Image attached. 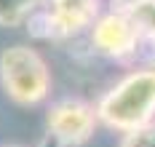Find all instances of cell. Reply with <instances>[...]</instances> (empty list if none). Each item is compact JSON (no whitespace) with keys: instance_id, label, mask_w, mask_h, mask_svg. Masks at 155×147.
<instances>
[{"instance_id":"cell-3","label":"cell","mask_w":155,"mask_h":147,"mask_svg":"<svg viewBox=\"0 0 155 147\" xmlns=\"http://www.w3.org/2000/svg\"><path fill=\"white\" fill-rule=\"evenodd\" d=\"M102 11V0H46L27 21V30L46 40L78 38L91 30Z\"/></svg>"},{"instance_id":"cell-8","label":"cell","mask_w":155,"mask_h":147,"mask_svg":"<svg viewBox=\"0 0 155 147\" xmlns=\"http://www.w3.org/2000/svg\"><path fill=\"white\" fill-rule=\"evenodd\" d=\"M118 147H155V120L147 123V126H142V129L120 134Z\"/></svg>"},{"instance_id":"cell-10","label":"cell","mask_w":155,"mask_h":147,"mask_svg":"<svg viewBox=\"0 0 155 147\" xmlns=\"http://www.w3.org/2000/svg\"><path fill=\"white\" fill-rule=\"evenodd\" d=\"M38 147H64V145H59L56 139H51V136H48V134H46V139H43V142H40V145H38Z\"/></svg>"},{"instance_id":"cell-2","label":"cell","mask_w":155,"mask_h":147,"mask_svg":"<svg viewBox=\"0 0 155 147\" xmlns=\"http://www.w3.org/2000/svg\"><path fill=\"white\" fill-rule=\"evenodd\" d=\"M51 70L40 51L14 43L0 51V88L19 107H38L51 96Z\"/></svg>"},{"instance_id":"cell-11","label":"cell","mask_w":155,"mask_h":147,"mask_svg":"<svg viewBox=\"0 0 155 147\" xmlns=\"http://www.w3.org/2000/svg\"><path fill=\"white\" fill-rule=\"evenodd\" d=\"M11 147H16V145H11Z\"/></svg>"},{"instance_id":"cell-5","label":"cell","mask_w":155,"mask_h":147,"mask_svg":"<svg viewBox=\"0 0 155 147\" xmlns=\"http://www.w3.org/2000/svg\"><path fill=\"white\" fill-rule=\"evenodd\" d=\"M46 129H48V136L56 139L59 145L80 147L94 136V131L99 129L96 107L88 104L86 99H78V96L59 99V102H54L48 107Z\"/></svg>"},{"instance_id":"cell-7","label":"cell","mask_w":155,"mask_h":147,"mask_svg":"<svg viewBox=\"0 0 155 147\" xmlns=\"http://www.w3.org/2000/svg\"><path fill=\"white\" fill-rule=\"evenodd\" d=\"M128 14H131L134 24H137V30L142 35V48L155 46V0H144L137 8H131Z\"/></svg>"},{"instance_id":"cell-6","label":"cell","mask_w":155,"mask_h":147,"mask_svg":"<svg viewBox=\"0 0 155 147\" xmlns=\"http://www.w3.org/2000/svg\"><path fill=\"white\" fill-rule=\"evenodd\" d=\"M46 0H0V27L3 30H16V27H27Z\"/></svg>"},{"instance_id":"cell-1","label":"cell","mask_w":155,"mask_h":147,"mask_svg":"<svg viewBox=\"0 0 155 147\" xmlns=\"http://www.w3.org/2000/svg\"><path fill=\"white\" fill-rule=\"evenodd\" d=\"M96 118L99 126L126 134L155 120V64L137 67L110 86L99 96Z\"/></svg>"},{"instance_id":"cell-9","label":"cell","mask_w":155,"mask_h":147,"mask_svg":"<svg viewBox=\"0 0 155 147\" xmlns=\"http://www.w3.org/2000/svg\"><path fill=\"white\" fill-rule=\"evenodd\" d=\"M107 3H110V8H115V11H131V8H137L144 0H107Z\"/></svg>"},{"instance_id":"cell-4","label":"cell","mask_w":155,"mask_h":147,"mask_svg":"<svg viewBox=\"0 0 155 147\" xmlns=\"http://www.w3.org/2000/svg\"><path fill=\"white\" fill-rule=\"evenodd\" d=\"M88 40L99 56L112 59V62H131L142 48V35L131 14L115 11V8H107L99 14V19L88 30Z\"/></svg>"}]
</instances>
